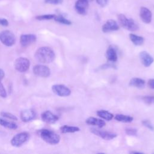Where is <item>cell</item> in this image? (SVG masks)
Returning a JSON list of instances; mask_svg holds the SVG:
<instances>
[{
    "label": "cell",
    "mask_w": 154,
    "mask_h": 154,
    "mask_svg": "<svg viewBox=\"0 0 154 154\" xmlns=\"http://www.w3.org/2000/svg\"><path fill=\"white\" fill-rule=\"evenodd\" d=\"M109 0H96V3L101 7H105L109 3Z\"/></svg>",
    "instance_id": "obj_33"
},
{
    "label": "cell",
    "mask_w": 154,
    "mask_h": 154,
    "mask_svg": "<svg viewBox=\"0 0 154 154\" xmlns=\"http://www.w3.org/2000/svg\"><path fill=\"white\" fill-rule=\"evenodd\" d=\"M7 96L6 90L3 85V84L0 82V97L5 98Z\"/></svg>",
    "instance_id": "obj_32"
},
{
    "label": "cell",
    "mask_w": 154,
    "mask_h": 154,
    "mask_svg": "<svg viewBox=\"0 0 154 154\" xmlns=\"http://www.w3.org/2000/svg\"><path fill=\"white\" fill-rule=\"evenodd\" d=\"M36 114L33 109H26L22 110L20 112V119L24 122H29L35 119Z\"/></svg>",
    "instance_id": "obj_15"
},
{
    "label": "cell",
    "mask_w": 154,
    "mask_h": 154,
    "mask_svg": "<svg viewBox=\"0 0 154 154\" xmlns=\"http://www.w3.org/2000/svg\"><path fill=\"white\" fill-rule=\"evenodd\" d=\"M147 85L149 88L154 89V79H150L147 82Z\"/></svg>",
    "instance_id": "obj_35"
},
{
    "label": "cell",
    "mask_w": 154,
    "mask_h": 154,
    "mask_svg": "<svg viewBox=\"0 0 154 154\" xmlns=\"http://www.w3.org/2000/svg\"><path fill=\"white\" fill-rule=\"evenodd\" d=\"M15 69L21 73L27 71L30 66L29 60L25 57L17 58L14 63Z\"/></svg>",
    "instance_id": "obj_5"
},
{
    "label": "cell",
    "mask_w": 154,
    "mask_h": 154,
    "mask_svg": "<svg viewBox=\"0 0 154 154\" xmlns=\"http://www.w3.org/2000/svg\"><path fill=\"white\" fill-rule=\"evenodd\" d=\"M0 25L7 26L8 25V21L4 18H1L0 19Z\"/></svg>",
    "instance_id": "obj_34"
},
{
    "label": "cell",
    "mask_w": 154,
    "mask_h": 154,
    "mask_svg": "<svg viewBox=\"0 0 154 154\" xmlns=\"http://www.w3.org/2000/svg\"><path fill=\"white\" fill-rule=\"evenodd\" d=\"M114 119L118 121V122H123V123H131L133 121V117L129 116H127V115H124V114H119L115 116Z\"/></svg>",
    "instance_id": "obj_23"
},
{
    "label": "cell",
    "mask_w": 154,
    "mask_h": 154,
    "mask_svg": "<svg viewBox=\"0 0 154 154\" xmlns=\"http://www.w3.org/2000/svg\"><path fill=\"white\" fill-rule=\"evenodd\" d=\"M106 57L109 62L114 63L117 60V54L116 49L112 46H109L106 52Z\"/></svg>",
    "instance_id": "obj_18"
},
{
    "label": "cell",
    "mask_w": 154,
    "mask_h": 154,
    "mask_svg": "<svg viewBox=\"0 0 154 154\" xmlns=\"http://www.w3.org/2000/svg\"><path fill=\"white\" fill-rule=\"evenodd\" d=\"M125 132L128 135H137V129L135 128H126L125 129Z\"/></svg>",
    "instance_id": "obj_30"
},
{
    "label": "cell",
    "mask_w": 154,
    "mask_h": 154,
    "mask_svg": "<svg viewBox=\"0 0 154 154\" xmlns=\"http://www.w3.org/2000/svg\"><path fill=\"white\" fill-rule=\"evenodd\" d=\"M38 134L44 141L52 145L57 144L60 141V137L59 135L50 129H40L38 131Z\"/></svg>",
    "instance_id": "obj_2"
},
{
    "label": "cell",
    "mask_w": 154,
    "mask_h": 154,
    "mask_svg": "<svg viewBox=\"0 0 154 154\" xmlns=\"http://www.w3.org/2000/svg\"><path fill=\"white\" fill-rule=\"evenodd\" d=\"M119 29V25L117 22L113 19H109L102 26V31L105 32L115 31Z\"/></svg>",
    "instance_id": "obj_11"
},
{
    "label": "cell",
    "mask_w": 154,
    "mask_h": 154,
    "mask_svg": "<svg viewBox=\"0 0 154 154\" xmlns=\"http://www.w3.org/2000/svg\"><path fill=\"white\" fill-rule=\"evenodd\" d=\"M0 125L2 126L10 129H16L17 128V125L15 123L13 122L7 121L1 118H0Z\"/></svg>",
    "instance_id": "obj_24"
},
{
    "label": "cell",
    "mask_w": 154,
    "mask_h": 154,
    "mask_svg": "<svg viewBox=\"0 0 154 154\" xmlns=\"http://www.w3.org/2000/svg\"><path fill=\"white\" fill-rule=\"evenodd\" d=\"M145 81L139 78H132L129 81V85L138 88H143L145 86Z\"/></svg>",
    "instance_id": "obj_19"
},
{
    "label": "cell",
    "mask_w": 154,
    "mask_h": 154,
    "mask_svg": "<svg viewBox=\"0 0 154 154\" xmlns=\"http://www.w3.org/2000/svg\"><path fill=\"white\" fill-rule=\"evenodd\" d=\"M0 41L6 46H12L16 42L15 35L9 30L2 31L0 33Z\"/></svg>",
    "instance_id": "obj_4"
},
{
    "label": "cell",
    "mask_w": 154,
    "mask_h": 154,
    "mask_svg": "<svg viewBox=\"0 0 154 154\" xmlns=\"http://www.w3.org/2000/svg\"><path fill=\"white\" fill-rule=\"evenodd\" d=\"M55 14H43L35 16V19L38 20H51L54 19L55 17Z\"/></svg>",
    "instance_id": "obj_26"
},
{
    "label": "cell",
    "mask_w": 154,
    "mask_h": 154,
    "mask_svg": "<svg viewBox=\"0 0 154 154\" xmlns=\"http://www.w3.org/2000/svg\"><path fill=\"white\" fill-rule=\"evenodd\" d=\"M91 132H92L93 134L100 137L101 138L105 140H111L117 137V134L115 133L105 131H102L96 128H91L90 130Z\"/></svg>",
    "instance_id": "obj_10"
},
{
    "label": "cell",
    "mask_w": 154,
    "mask_h": 154,
    "mask_svg": "<svg viewBox=\"0 0 154 154\" xmlns=\"http://www.w3.org/2000/svg\"><path fill=\"white\" fill-rule=\"evenodd\" d=\"M129 37L132 43L136 46H141L144 42V38L142 36L137 35L134 34H130Z\"/></svg>",
    "instance_id": "obj_20"
},
{
    "label": "cell",
    "mask_w": 154,
    "mask_h": 154,
    "mask_svg": "<svg viewBox=\"0 0 154 154\" xmlns=\"http://www.w3.org/2000/svg\"><path fill=\"white\" fill-rule=\"evenodd\" d=\"M142 124L143 125V126H144L149 129H150L151 131H154V127H153V125L150 123V121H149L147 120H144L142 121Z\"/></svg>",
    "instance_id": "obj_29"
},
{
    "label": "cell",
    "mask_w": 154,
    "mask_h": 154,
    "mask_svg": "<svg viewBox=\"0 0 154 154\" xmlns=\"http://www.w3.org/2000/svg\"><path fill=\"white\" fill-rule=\"evenodd\" d=\"M1 116H2L3 117L7 118V119H10V120H14V121L17 120V117L15 115H14V114H13L10 112L2 111L1 112Z\"/></svg>",
    "instance_id": "obj_27"
},
{
    "label": "cell",
    "mask_w": 154,
    "mask_h": 154,
    "mask_svg": "<svg viewBox=\"0 0 154 154\" xmlns=\"http://www.w3.org/2000/svg\"><path fill=\"white\" fill-rule=\"evenodd\" d=\"M85 123L87 125L96 126H97L99 128H103L106 125V123L104 120H103L102 119L96 118V117H90L87 118L85 120Z\"/></svg>",
    "instance_id": "obj_17"
},
{
    "label": "cell",
    "mask_w": 154,
    "mask_h": 154,
    "mask_svg": "<svg viewBox=\"0 0 154 154\" xmlns=\"http://www.w3.org/2000/svg\"><path fill=\"white\" fill-rule=\"evenodd\" d=\"M41 118L44 122L51 124L55 123L59 119V117L57 115L54 114L51 111L48 110L45 111L42 113Z\"/></svg>",
    "instance_id": "obj_14"
},
{
    "label": "cell",
    "mask_w": 154,
    "mask_h": 154,
    "mask_svg": "<svg viewBox=\"0 0 154 154\" xmlns=\"http://www.w3.org/2000/svg\"><path fill=\"white\" fill-rule=\"evenodd\" d=\"M45 3L53 5H58L63 3V0H44Z\"/></svg>",
    "instance_id": "obj_31"
},
{
    "label": "cell",
    "mask_w": 154,
    "mask_h": 154,
    "mask_svg": "<svg viewBox=\"0 0 154 154\" xmlns=\"http://www.w3.org/2000/svg\"><path fill=\"white\" fill-rule=\"evenodd\" d=\"M52 91L61 97L69 96L71 94V90L63 84H55L52 86Z\"/></svg>",
    "instance_id": "obj_7"
},
{
    "label": "cell",
    "mask_w": 154,
    "mask_h": 154,
    "mask_svg": "<svg viewBox=\"0 0 154 154\" xmlns=\"http://www.w3.org/2000/svg\"><path fill=\"white\" fill-rule=\"evenodd\" d=\"M88 1H89V2H90V1H92L93 0H88Z\"/></svg>",
    "instance_id": "obj_38"
},
{
    "label": "cell",
    "mask_w": 154,
    "mask_h": 154,
    "mask_svg": "<svg viewBox=\"0 0 154 154\" xmlns=\"http://www.w3.org/2000/svg\"><path fill=\"white\" fill-rule=\"evenodd\" d=\"M143 100L147 105H152L154 103V96H145L142 97Z\"/></svg>",
    "instance_id": "obj_28"
},
{
    "label": "cell",
    "mask_w": 154,
    "mask_h": 154,
    "mask_svg": "<svg viewBox=\"0 0 154 154\" xmlns=\"http://www.w3.org/2000/svg\"><path fill=\"white\" fill-rule=\"evenodd\" d=\"M5 76V73L4 72V70L1 69H0V82L2 81V79L4 78Z\"/></svg>",
    "instance_id": "obj_36"
},
{
    "label": "cell",
    "mask_w": 154,
    "mask_h": 154,
    "mask_svg": "<svg viewBox=\"0 0 154 154\" xmlns=\"http://www.w3.org/2000/svg\"><path fill=\"white\" fill-rule=\"evenodd\" d=\"M141 63L144 66L149 67L154 61L153 58L146 51H142L139 55Z\"/></svg>",
    "instance_id": "obj_16"
},
{
    "label": "cell",
    "mask_w": 154,
    "mask_h": 154,
    "mask_svg": "<svg viewBox=\"0 0 154 154\" xmlns=\"http://www.w3.org/2000/svg\"><path fill=\"white\" fill-rule=\"evenodd\" d=\"M33 73L38 76L42 78H47L51 75V70L49 68L43 64H37L34 66Z\"/></svg>",
    "instance_id": "obj_8"
},
{
    "label": "cell",
    "mask_w": 154,
    "mask_h": 154,
    "mask_svg": "<svg viewBox=\"0 0 154 154\" xmlns=\"http://www.w3.org/2000/svg\"><path fill=\"white\" fill-rule=\"evenodd\" d=\"M60 130L62 133L66 134V133H73V132H78L79 131L80 129L77 126L64 125L60 127Z\"/></svg>",
    "instance_id": "obj_22"
},
{
    "label": "cell",
    "mask_w": 154,
    "mask_h": 154,
    "mask_svg": "<svg viewBox=\"0 0 154 154\" xmlns=\"http://www.w3.org/2000/svg\"><path fill=\"white\" fill-rule=\"evenodd\" d=\"M97 115L100 117V118L104 119V120H108V121H109L111 120L114 116L112 113H111L110 112L106 111V110H103V109H100V110H98L96 112Z\"/></svg>",
    "instance_id": "obj_21"
},
{
    "label": "cell",
    "mask_w": 154,
    "mask_h": 154,
    "mask_svg": "<svg viewBox=\"0 0 154 154\" xmlns=\"http://www.w3.org/2000/svg\"><path fill=\"white\" fill-rule=\"evenodd\" d=\"M118 20L122 26L131 31H135L138 29L139 26L131 18H128L123 14H119L117 16Z\"/></svg>",
    "instance_id": "obj_3"
},
{
    "label": "cell",
    "mask_w": 154,
    "mask_h": 154,
    "mask_svg": "<svg viewBox=\"0 0 154 154\" xmlns=\"http://www.w3.org/2000/svg\"><path fill=\"white\" fill-rule=\"evenodd\" d=\"M140 17L145 23H149L152 21V14L151 11L146 7H141L140 9Z\"/></svg>",
    "instance_id": "obj_13"
},
{
    "label": "cell",
    "mask_w": 154,
    "mask_h": 154,
    "mask_svg": "<svg viewBox=\"0 0 154 154\" xmlns=\"http://www.w3.org/2000/svg\"><path fill=\"white\" fill-rule=\"evenodd\" d=\"M34 57L35 60L41 63H51L54 60L55 54L51 48L43 46L36 51Z\"/></svg>",
    "instance_id": "obj_1"
},
{
    "label": "cell",
    "mask_w": 154,
    "mask_h": 154,
    "mask_svg": "<svg viewBox=\"0 0 154 154\" xmlns=\"http://www.w3.org/2000/svg\"><path fill=\"white\" fill-rule=\"evenodd\" d=\"M131 153H135V154H137V153H139V154H142L143 153L142 152H135V151H132L130 152Z\"/></svg>",
    "instance_id": "obj_37"
},
{
    "label": "cell",
    "mask_w": 154,
    "mask_h": 154,
    "mask_svg": "<svg viewBox=\"0 0 154 154\" xmlns=\"http://www.w3.org/2000/svg\"><path fill=\"white\" fill-rule=\"evenodd\" d=\"M28 138L29 134L26 132L18 133L11 138V144L14 147H20L28 140Z\"/></svg>",
    "instance_id": "obj_6"
},
{
    "label": "cell",
    "mask_w": 154,
    "mask_h": 154,
    "mask_svg": "<svg viewBox=\"0 0 154 154\" xmlns=\"http://www.w3.org/2000/svg\"><path fill=\"white\" fill-rule=\"evenodd\" d=\"M88 5V0H77L75 4V8L79 14L85 15L87 13Z\"/></svg>",
    "instance_id": "obj_9"
},
{
    "label": "cell",
    "mask_w": 154,
    "mask_h": 154,
    "mask_svg": "<svg viewBox=\"0 0 154 154\" xmlns=\"http://www.w3.org/2000/svg\"><path fill=\"white\" fill-rule=\"evenodd\" d=\"M54 19L55 21H56L58 23L64 24V25H70L72 24V22L70 20L66 19V17H64L63 16H62L61 14L60 15H56Z\"/></svg>",
    "instance_id": "obj_25"
},
{
    "label": "cell",
    "mask_w": 154,
    "mask_h": 154,
    "mask_svg": "<svg viewBox=\"0 0 154 154\" xmlns=\"http://www.w3.org/2000/svg\"><path fill=\"white\" fill-rule=\"evenodd\" d=\"M37 40L36 35L32 34H22L20 37V43L23 47H27L34 43Z\"/></svg>",
    "instance_id": "obj_12"
}]
</instances>
